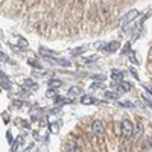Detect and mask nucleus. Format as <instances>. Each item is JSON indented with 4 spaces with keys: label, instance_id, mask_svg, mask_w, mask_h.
Returning <instances> with one entry per match:
<instances>
[{
    "label": "nucleus",
    "instance_id": "obj_1",
    "mask_svg": "<svg viewBox=\"0 0 152 152\" xmlns=\"http://www.w3.org/2000/svg\"><path fill=\"white\" fill-rule=\"evenodd\" d=\"M120 128H122V137L125 138V140H129V138L132 137V134H134V125L129 120H123Z\"/></svg>",
    "mask_w": 152,
    "mask_h": 152
},
{
    "label": "nucleus",
    "instance_id": "obj_2",
    "mask_svg": "<svg viewBox=\"0 0 152 152\" xmlns=\"http://www.w3.org/2000/svg\"><path fill=\"white\" fill-rule=\"evenodd\" d=\"M138 15H140V12H138L137 9H132V11H129V12H126V14L120 18V21H119V26L120 28H123V26H126V24H129L131 21H134Z\"/></svg>",
    "mask_w": 152,
    "mask_h": 152
},
{
    "label": "nucleus",
    "instance_id": "obj_3",
    "mask_svg": "<svg viewBox=\"0 0 152 152\" xmlns=\"http://www.w3.org/2000/svg\"><path fill=\"white\" fill-rule=\"evenodd\" d=\"M91 129H93V132L96 134V135H102L104 134V123L100 122V120H94L93 122V125H91Z\"/></svg>",
    "mask_w": 152,
    "mask_h": 152
},
{
    "label": "nucleus",
    "instance_id": "obj_4",
    "mask_svg": "<svg viewBox=\"0 0 152 152\" xmlns=\"http://www.w3.org/2000/svg\"><path fill=\"white\" fill-rule=\"evenodd\" d=\"M94 102V99L90 97V96H84L82 97V104H93Z\"/></svg>",
    "mask_w": 152,
    "mask_h": 152
},
{
    "label": "nucleus",
    "instance_id": "obj_5",
    "mask_svg": "<svg viewBox=\"0 0 152 152\" xmlns=\"http://www.w3.org/2000/svg\"><path fill=\"white\" fill-rule=\"evenodd\" d=\"M61 82L59 81H50V87H59Z\"/></svg>",
    "mask_w": 152,
    "mask_h": 152
},
{
    "label": "nucleus",
    "instance_id": "obj_6",
    "mask_svg": "<svg viewBox=\"0 0 152 152\" xmlns=\"http://www.w3.org/2000/svg\"><path fill=\"white\" fill-rule=\"evenodd\" d=\"M107 97H113V99H117V94H114V93H107Z\"/></svg>",
    "mask_w": 152,
    "mask_h": 152
},
{
    "label": "nucleus",
    "instance_id": "obj_7",
    "mask_svg": "<svg viewBox=\"0 0 152 152\" xmlns=\"http://www.w3.org/2000/svg\"><path fill=\"white\" fill-rule=\"evenodd\" d=\"M148 152H152V143L149 145V148H148Z\"/></svg>",
    "mask_w": 152,
    "mask_h": 152
},
{
    "label": "nucleus",
    "instance_id": "obj_8",
    "mask_svg": "<svg viewBox=\"0 0 152 152\" xmlns=\"http://www.w3.org/2000/svg\"><path fill=\"white\" fill-rule=\"evenodd\" d=\"M79 2H85V0H79Z\"/></svg>",
    "mask_w": 152,
    "mask_h": 152
},
{
    "label": "nucleus",
    "instance_id": "obj_9",
    "mask_svg": "<svg viewBox=\"0 0 152 152\" xmlns=\"http://www.w3.org/2000/svg\"><path fill=\"white\" fill-rule=\"evenodd\" d=\"M151 52H152V50H151Z\"/></svg>",
    "mask_w": 152,
    "mask_h": 152
}]
</instances>
